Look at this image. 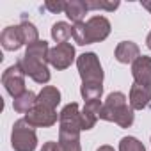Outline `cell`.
I'll use <instances>...</instances> for the list:
<instances>
[{"mask_svg":"<svg viewBox=\"0 0 151 151\" xmlns=\"http://www.w3.org/2000/svg\"><path fill=\"white\" fill-rule=\"evenodd\" d=\"M82 124H80V109L78 103H68L59 114V137L62 139H75L80 137Z\"/></svg>","mask_w":151,"mask_h":151,"instance_id":"1","label":"cell"},{"mask_svg":"<svg viewBox=\"0 0 151 151\" xmlns=\"http://www.w3.org/2000/svg\"><path fill=\"white\" fill-rule=\"evenodd\" d=\"M11 146L14 151H34L37 146V135L32 124L27 123L25 117L18 119L13 124L11 132Z\"/></svg>","mask_w":151,"mask_h":151,"instance_id":"2","label":"cell"},{"mask_svg":"<svg viewBox=\"0 0 151 151\" xmlns=\"http://www.w3.org/2000/svg\"><path fill=\"white\" fill-rule=\"evenodd\" d=\"M77 68L82 84H103V68L94 52H86L77 57Z\"/></svg>","mask_w":151,"mask_h":151,"instance_id":"3","label":"cell"},{"mask_svg":"<svg viewBox=\"0 0 151 151\" xmlns=\"http://www.w3.org/2000/svg\"><path fill=\"white\" fill-rule=\"evenodd\" d=\"M25 77L27 75L23 73L22 66L16 62L13 66H9L4 75H2V84L6 87V91L13 96V98H18L20 94H23L27 89H25Z\"/></svg>","mask_w":151,"mask_h":151,"instance_id":"4","label":"cell"},{"mask_svg":"<svg viewBox=\"0 0 151 151\" xmlns=\"http://www.w3.org/2000/svg\"><path fill=\"white\" fill-rule=\"evenodd\" d=\"M27 119L29 124H32L34 128H48V126H53L59 119V114L55 109H48L45 105H36L30 112H27L23 116Z\"/></svg>","mask_w":151,"mask_h":151,"instance_id":"5","label":"cell"},{"mask_svg":"<svg viewBox=\"0 0 151 151\" xmlns=\"http://www.w3.org/2000/svg\"><path fill=\"white\" fill-rule=\"evenodd\" d=\"M18 64L22 66L23 73L27 75V77H30L34 82H37V84H46V82H50V71H48L46 62H41V60H37V59H32V57L23 55V57L18 60Z\"/></svg>","mask_w":151,"mask_h":151,"instance_id":"6","label":"cell"},{"mask_svg":"<svg viewBox=\"0 0 151 151\" xmlns=\"http://www.w3.org/2000/svg\"><path fill=\"white\" fill-rule=\"evenodd\" d=\"M126 96L119 91L116 93H110L107 96V100L103 101L101 105V110H100V119L103 121H109V123H116L117 116L121 114V110L126 107Z\"/></svg>","mask_w":151,"mask_h":151,"instance_id":"7","label":"cell"},{"mask_svg":"<svg viewBox=\"0 0 151 151\" xmlns=\"http://www.w3.org/2000/svg\"><path fill=\"white\" fill-rule=\"evenodd\" d=\"M73 60H75V46L71 43H60V45H55L50 50L48 62L59 71L69 68Z\"/></svg>","mask_w":151,"mask_h":151,"instance_id":"8","label":"cell"},{"mask_svg":"<svg viewBox=\"0 0 151 151\" xmlns=\"http://www.w3.org/2000/svg\"><path fill=\"white\" fill-rule=\"evenodd\" d=\"M87 34L89 43H100L105 41L110 34V22L105 16H91L87 22Z\"/></svg>","mask_w":151,"mask_h":151,"instance_id":"9","label":"cell"},{"mask_svg":"<svg viewBox=\"0 0 151 151\" xmlns=\"http://www.w3.org/2000/svg\"><path fill=\"white\" fill-rule=\"evenodd\" d=\"M132 77H133L135 84L151 87V57L140 55L132 64Z\"/></svg>","mask_w":151,"mask_h":151,"instance_id":"10","label":"cell"},{"mask_svg":"<svg viewBox=\"0 0 151 151\" xmlns=\"http://www.w3.org/2000/svg\"><path fill=\"white\" fill-rule=\"evenodd\" d=\"M0 43H2L4 50L7 52H16L20 50L25 43L20 32V25H9L2 30V36H0Z\"/></svg>","mask_w":151,"mask_h":151,"instance_id":"11","label":"cell"},{"mask_svg":"<svg viewBox=\"0 0 151 151\" xmlns=\"http://www.w3.org/2000/svg\"><path fill=\"white\" fill-rule=\"evenodd\" d=\"M114 57L117 62L121 64H133L139 57H140V48L133 43V41H121L116 46Z\"/></svg>","mask_w":151,"mask_h":151,"instance_id":"12","label":"cell"},{"mask_svg":"<svg viewBox=\"0 0 151 151\" xmlns=\"http://www.w3.org/2000/svg\"><path fill=\"white\" fill-rule=\"evenodd\" d=\"M101 101L94 100V101H86L84 109L80 110V124L82 130H91L94 128L96 121L100 119V110H101Z\"/></svg>","mask_w":151,"mask_h":151,"instance_id":"13","label":"cell"},{"mask_svg":"<svg viewBox=\"0 0 151 151\" xmlns=\"http://www.w3.org/2000/svg\"><path fill=\"white\" fill-rule=\"evenodd\" d=\"M128 101H130V107L133 110H142L149 105L151 101V87H146V86H139L133 82L132 89H130V96H128Z\"/></svg>","mask_w":151,"mask_h":151,"instance_id":"14","label":"cell"},{"mask_svg":"<svg viewBox=\"0 0 151 151\" xmlns=\"http://www.w3.org/2000/svg\"><path fill=\"white\" fill-rule=\"evenodd\" d=\"M36 105H37V96H36L32 91H25L23 94H20L18 98L13 100V109H14V112H18V114H27V112H30Z\"/></svg>","mask_w":151,"mask_h":151,"instance_id":"15","label":"cell"},{"mask_svg":"<svg viewBox=\"0 0 151 151\" xmlns=\"http://www.w3.org/2000/svg\"><path fill=\"white\" fill-rule=\"evenodd\" d=\"M37 103L45 105L48 109H55L60 103V91L53 86H46L41 89V93L37 94Z\"/></svg>","mask_w":151,"mask_h":151,"instance_id":"16","label":"cell"},{"mask_svg":"<svg viewBox=\"0 0 151 151\" xmlns=\"http://www.w3.org/2000/svg\"><path fill=\"white\" fill-rule=\"evenodd\" d=\"M50 50H52V48L48 46V43H46V41H43V39H39V41H36V43H32V45H29V46H27L25 55H27V57H32V59H37V60H41V62H46V64H48Z\"/></svg>","mask_w":151,"mask_h":151,"instance_id":"17","label":"cell"},{"mask_svg":"<svg viewBox=\"0 0 151 151\" xmlns=\"http://www.w3.org/2000/svg\"><path fill=\"white\" fill-rule=\"evenodd\" d=\"M64 13H66V16L71 22L78 23V22H82V18L87 13L86 2H82V0H71V2H66V11Z\"/></svg>","mask_w":151,"mask_h":151,"instance_id":"18","label":"cell"},{"mask_svg":"<svg viewBox=\"0 0 151 151\" xmlns=\"http://www.w3.org/2000/svg\"><path fill=\"white\" fill-rule=\"evenodd\" d=\"M71 25L66 23V22H57L53 27H52V37L53 41H57V45L60 43H68V39L71 37Z\"/></svg>","mask_w":151,"mask_h":151,"instance_id":"19","label":"cell"},{"mask_svg":"<svg viewBox=\"0 0 151 151\" xmlns=\"http://www.w3.org/2000/svg\"><path fill=\"white\" fill-rule=\"evenodd\" d=\"M80 94L86 101H94L101 100L103 94V84H82L80 86Z\"/></svg>","mask_w":151,"mask_h":151,"instance_id":"20","label":"cell"},{"mask_svg":"<svg viewBox=\"0 0 151 151\" xmlns=\"http://www.w3.org/2000/svg\"><path fill=\"white\" fill-rule=\"evenodd\" d=\"M20 32H22L23 43H25L27 46L32 45V43H36V41H39V32H37L36 25L30 23V22H27V20H23V22L20 23Z\"/></svg>","mask_w":151,"mask_h":151,"instance_id":"21","label":"cell"},{"mask_svg":"<svg viewBox=\"0 0 151 151\" xmlns=\"http://www.w3.org/2000/svg\"><path fill=\"white\" fill-rule=\"evenodd\" d=\"M71 37L75 39V43L80 45V46L91 45V43H89V34H87V23H86V22L75 23L73 29H71Z\"/></svg>","mask_w":151,"mask_h":151,"instance_id":"22","label":"cell"},{"mask_svg":"<svg viewBox=\"0 0 151 151\" xmlns=\"http://www.w3.org/2000/svg\"><path fill=\"white\" fill-rule=\"evenodd\" d=\"M135 110L130 107V105H126L123 110H121V114L117 116V119H116V124H119L121 128H130L132 124H133V121H135V114H133Z\"/></svg>","mask_w":151,"mask_h":151,"instance_id":"23","label":"cell"},{"mask_svg":"<svg viewBox=\"0 0 151 151\" xmlns=\"http://www.w3.org/2000/svg\"><path fill=\"white\" fill-rule=\"evenodd\" d=\"M119 151H146V147L135 137H123L119 142Z\"/></svg>","mask_w":151,"mask_h":151,"instance_id":"24","label":"cell"},{"mask_svg":"<svg viewBox=\"0 0 151 151\" xmlns=\"http://www.w3.org/2000/svg\"><path fill=\"white\" fill-rule=\"evenodd\" d=\"M86 7H87V11H93V9L116 11L119 7V2H105V0H100V2H91V0H86Z\"/></svg>","mask_w":151,"mask_h":151,"instance_id":"25","label":"cell"},{"mask_svg":"<svg viewBox=\"0 0 151 151\" xmlns=\"http://www.w3.org/2000/svg\"><path fill=\"white\" fill-rule=\"evenodd\" d=\"M46 11L53 13V14H59L62 11H66V2H60V0H57V2H53V0H48V2H45L43 6Z\"/></svg>","mask_w":151,"mask_h":151,"instance_id":"26","label":"cell"},{"mask_svg":"<svg viewBox=\"0 0 151 151\" xmlns=\"http://www.w3.org/2000/svg\"><path fill=\"white\" fill-rule=\"evenodd\" d=\"M41 151H62V147H60L59 142H55V140H48V142L43 144Z\"/></svg>","mask_w":151,"mask_h":151,"instance_id":"27","label":"cell"},{"mask_svg":"<svg viewBox=\"0 0 151 151\" xmlns=\"http://www.w3.org/2000/svg\"><path fill=\"white\" fill-rule=\"evenodd\" d=\"M96 151H114V147H112V146H107V144H105V146H100V147H98Z\"/></svg>","mask_w":151,"mask_h":151,"instance_id":"28","label":"cell"},{"mask_svg":"<svg viewBox=\"0 0 151 151\" xmlns=\"http://www.w3.org/2000/svg\"><path fill=\"white\" fill-rule=\"evenodd\" d=\"M142 6H144V7L151 13V0H142Z\"/></svg>","mask_w":151,"mask_h":151,"instance_id":"29","label":"cell"},{"mask_svg":"<svg viewBox=\"0 0 151 151\" xmlns=\"http://www.w3.org/2000/svg\"><path fill=\"white\" fill-rule=\"evenodd\" d=\"M146 45H147V48L151 50V32L147 34V37H146Z\"/></svg>","mask_w":151,"mask_h":151,"instance_id":"30","label":"cell"}]
</instances>
